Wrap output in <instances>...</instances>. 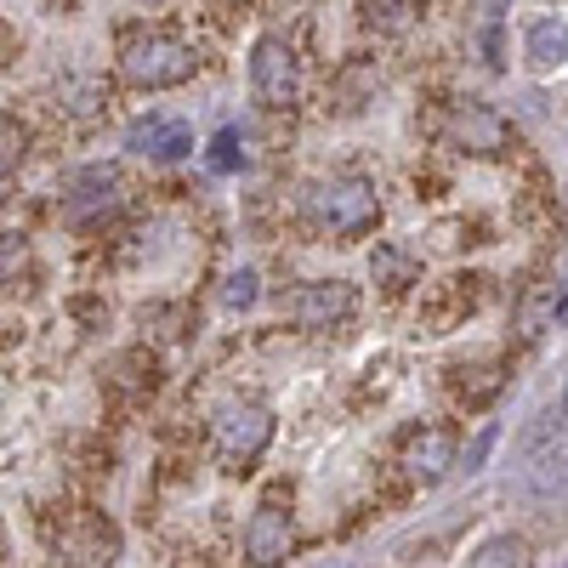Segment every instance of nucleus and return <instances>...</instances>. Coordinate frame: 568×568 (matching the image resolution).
Returning <instances> with one entry per match:
<instances>
[{"label":"nucleus","mask_w":568,"mask_h":568,"mask_svg":"<svg viewBox=\"0 0 568 568\" xmlns=\"http://www.w3.org/2000/svg\"><path fill=\"white\" fill-rule=\"evenodd\" d=\"M120 69L131 85L142 91H165V85H182V80H194L200 58H194V45H182L176 34H160V29H131L120 40Z\"/></svg>","instance_id":"1"},{"label":"nucleus","mask_w":568,"mask_h":568,"mask_svg":"<svg viewBox=\"0 0 568 568\" xmlns=\"http://www.w3.org/2000/svg\"><path fill=\"white\" fill-rule=\"evenodd\" d=\"M251 85H256V98H262L267 109H291V103H296L302 63H296V52H291L278 34L256 40V52H251Z\"/></svg>","instance_id":"2"},{"label":"nucleus","mask_w":568,"mask_h":568,"mask_svg":"<svg viewBox=\"0 0 568 568\" xmlns=\"http://www.w3.org/2000/svg\"><path fill=\"white\" fill-rule=\"evenodd\" d=\"M267 438H273V415H267L262 404H240V409H227V415L216 420V455H222V466H233V471H245V466L267 449Z\"/></svg>","instance_id":"3"},{"label":"nucleus","mask_w":568,"mask_h":568,"mask_svg":"<svg viewBox=\"0 0 568 568\" xmlns=\"http://www.w3.org/2000/svg\"><path fill=\"white\" fill-rule=\"evenodd\" d=\"M313 205H318V216L336 227V233H364V227H375V187L369 182H329V187H318L313 194Z\"/></svg>","instance_id":"4"},{"label":"nucleus","mask_w":568,"mask_h":568,"mask_svg":"<svg viewBox=\"0 0 568 568\" xmlns=\"http://www.w3.org/2000/svg\"><path fill=\"white\" fill-rule=\"evenodd\" d=\"M291 540H296L291 511H284L278 495H267V500L256 506V517H251V529H245V557H251V568L284 562V557H291Z\"/></svg>","instance_id":"5"},{"label":"nucleus","mask_w":568,"mask_h":568,"mask_svg":"<svg viewBox=\"0 0 568 568\" xmlns=\"http://www.w3.org/2000/svg\"><path fill=\"white\" fill-rule=\"evenodd\" d=\"M353 313V291L347 284H302V291L291 296V318L302 329H324V324H336Z\"/></svg>","instance_id":"6"},{"label":"nucleus","mask_w":568,"mask_h":568,"mask_svg":"<svg viewBox=\"0 0 568 568\" xmlns=\"http://www.w3.org/2000/svg\"><path fill=\"white\" fill-rule=\"evenodd\" d=\"M125 142H131L136 154H154V160H182V154H194V131H187L182 120H165V114L136 120Z\"/></svg>","instance_id":"7"},{"label":"nucleus","mask_w":568,"mask_h":568,"mask_svg":"<svg viewBox=\"0 0 568 568\" xmlns=\"http://www.w3.org/2000/svg\"><path fill=\"white\" fill-rule=\"evenodd\" d=\"M449 131H455V142H466L471 154H500L511 142V125L500 114H489V109H460Z\"/></svg>","instance_id":"8"},{"label":"nucleus","mask_w":568,"mask_h":568,"mask_svg":"<svg viewBox=\"0 0 568 568\" xmlns=\"http://www.w3.org/2000/svg\"><path fill=\"white\" fill-rule=\"evenodd\" d=\"M404 466L415 471V478H444V471L455 466V438L444 433V426H433V433H420V438H409V449H404Z\"/></svg>","instance_id":"9"},{"label":"nucleus","mask_w":568,"mask_h":568,"mask_svg":"<svg viewBox=\"0 0 568 568\" xmlns=\"http://www.w3.org/2000/svg\"><path fill=\"white\" fill-rule=\"evenodd\" d=\"M524 52H529V63H535L540 74H546V69H562V63H568V23H557V18L529 23Z\"/></svg>","instance_id":"10"},{"label":"nucleus","mask_w":568,"mask_h":568,"mask_svg":"<svg viewBox=\"0 0 568 568\" xmlns=\"http://www.w3.org/2000/svg\"><path fill=\"white\" fill-rule=\"evenodd\" d=\"M524 489H529V495H562V489H568V444H551V449H540V455L529 460Z\"/></svg>","instance_id":"11"},{"label":"nucleus","mask_w":568,"mask_h":568,"mask_svg":"<svg viewBox=\"0 0 568 568\" xmlns=\"http://www.w3.org/2000/svg\"><path fill=\"white\" fill-rule=\"evenodd\" d=\"M524 540H511V535H495V540H484L478 551H471V562L466 568H524Z\"/></svg>","instance_id":"12"},{"label":"nucleus","mask_w":568,"mask_h":568,"mask_svg":"<svg viewBox=\"0 0 568 568\" xmlns=\"http://www.w3.org/2000/svg\"><path fill=\"white\" fill-rule=\"evenodd\" d=\"M375 29H409L420 7H409V0H375V7H364Z\"/></svg>","instance_id":"13"},{"label":"nucleus","mask_w":568,"mask_h":568,"mask_svg":"<svg viewBox=\"0 0 568 568\" xmlns=\"http://www.w3.org/2000/svg\"><path fill=\"white\" fill-rule=\"evenodd\" d=\"M58 98H74V114H91L103 103V85L98 80H58Z\"/></svg>","instance_id":"14"},{"label":"nucleus","mask_w":568,"mask_h":568,"mask_svg":"<svg viewBox=\"0 0 568 568\" xmlns=\"http://www.w3.org/2000/svg\"><path fill=\"white\" fill-rule=\"evenodd\" d=\"M222 302H227L233 313L251 307V302H256V273H251V267H245V273H233V278L222 284Z\"/></svg>","instance_id":"15"},{"label":"nucleus","mask_w":568,"mask_h":568,"mask_svg":"<svg viewBox=\"0 0 568 568\" xmlns=\"http://www.w3.org/2000/svg\"><path fill=\"white\" fill-rule=\"evenodd\" d=\"M495 438H500V426L489 420V426H484V433H478V438H471V444H466V471H478V466L489 460V449H495Z\"/></svg>","instance_id":"16"},{"label":"nucleus","mask_w":568,"mask_h":568,"mask_svg":"<svg viewBox=\"0 0 568 568\" xmlns=\"http://www.w3.org/2000/svg\"><path fill=\"white\" fill-rule=\"evenodd\" d=\"M233 149H240V136H233V131H222V136H216V154H211V165H216V171H227L233 160H240Z\"/></svg>","instance_id":"17"},{"label":"nucleus","mask_w":568,"mask_h":568,"mask_svg":"<svg viewBox=\"0 0 568 568\" xmlns=\"http://www.w3.org/2000/svg\"><path fill=\"white\" fill-rule=\"evenodd\" d=\"M382 273H393L398 284H409V278H415V267H409V262H404L398 251H382Z\"/></svg>","instance_id":"18"},{"label":"nucleus","mask_w":568,"mask_h":568,"mask_svg":"<svg viewBox=\"0 0 568 568\" xmlns=\"http://www.w3.org/2000/svg\"><path fill=\"white\" fill-rule=\"evenodd\" d=\"M18 142H23V136H18V125H12V120H7V165H12V160H18V154H23V149H18Z\"/></svg>","instance_id":"19"},{"label":"nucleus","mask_w":568,"mask_h":568,"mask_svg":"<svg viewBox=\"0 0 568 568\" xmlns=\"http://www.w3.org/2000/svg\"><path fill=\"white\" fill-rule=\"evenodd\" d=\"M557 420H562V433H568V393L557 398Z\"/></svg>","instance_id":"20"},{"label":"nucleus","mask_w":568,"mask_h":568,"mask_svg":"<svg viewBox=\"0 0 568 568\" xmlns=\"http://www.w3.org/2000/svg\"><path fill=\"white\" fill-rule=\"evenodd\" d=\"M557 324H568V296H562V302H557Z\"/></svg>","instance_id":"21"}]
</instances>
